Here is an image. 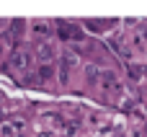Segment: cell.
<instances>
[{
    "label": "cell",
    "mask_w": 147,
    "mask_h": 137,
    "mask_svg": "<svg viewBox=\"0 0 147 137\" xmlns=\"http://www.w3.org/2000/svg\"><path fill=\"white\" fill-rule=\"evenodd\" d=\"M59 34H62L65 39H80V36H83L80 31H75V28H70L67 23H59Z\"/></svg>",
    "instance_id": "cell-3"
},
{
    "label": "cell",
    "mask_w": 147,
    "mask_h": 137,
    "mask_svg": "<svg viewBox=\"0 0 147 137\" xmlns=\"http://www.w3.org/2000/svg\"><path fill=\"white\" fill-rule=\"evenodd\" d=\"M39 70H41V73H39V75H41V78H44V80H47V78H49V75H52V70H49V65H41V67H39Z\"/></svg>",
    "instance_id": "cell-6"
},
{
    "label": "cell",
    "mask_w": 147,
    "mask_h": 137,
    "mask_svg": "<svg viewBox=\"0 0 147 137\" xmlns=\"http://www.w3.org/2000/svg\"><path fill=\"white\" fill-rule=\"evenodd\" d=\"M88 80H96V67H88Z\"/></svg>",
    "instance_id": "cell-7"
},
{
    "label": "cell",
    "mask_w": 147,
    "mask_h": 137,
    "mask_svg": "<svg viewBox=\"0 0 147 137\" xmlns=\"http://www.w3.org/2000/svg\"><path fill=\"white\" fill-rule=\"evenodd\" d=\"M36 54H39L41 62H49V60L54 57V47H52V44H41V47L36 49Z\"/></svg>",
    "instance_id": "cell-2"
},
{
    "label": "cell",
    "mask_w": 147,
    "mask_h": 137,
    "mask_svg": "<svg viewBox=\"0 0 147 137\" xmlns=\"http://www.w3.org/2000/svg\"><path fill=\"white\" fill-rule=\"evenodd\" d=\"M13 130H16L13 122H10V124H3V127H0V135H3V137H10V135H13Z\"/></svg>",
    "instance_id": "cell-5"
},
{
    "label": "cell",
    "mask_w": 147,
    "mask_h": 137,
    "mask_svg": "<svg viewBox=\"0 0 147 137\" xmlns=\"http://www.w3.org/2000/svg\"><path fill=\"white\" fill-rule=\"evenodd\" d=\"M34 34H36V36H39V34H41V36H47V34H49L47 21H36V23H34Z\"/></svg>",
    "instance_id": "cell-4"
},
{
    "label": "cell",
    "mask_w": 147,
    "mask_h": 137,
    "mask_svg": "<svg viewBox=\"0 0 147 137\" xmlns=\"http://www.w3.org/2000/svg\"><path fill=\"white\" fill-rule=\"evenodd\" d=\"M28 62H31V54H28V52H16L13 60H10V65H13L16 70H21V73L28 67Z\"/></svg>",
    "instance_id": "cell-1"
}]
</instances>
